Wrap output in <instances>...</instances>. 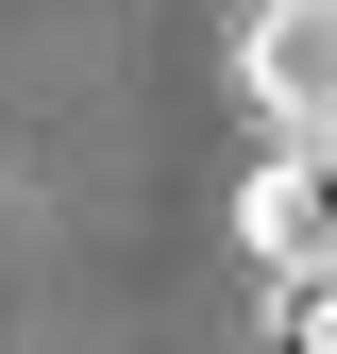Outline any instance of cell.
<instances>
[{"label":"cell","instance_id":"cell-1","mask_svg":"<svg viewBox=\"0 0 337 354\" xmlns=\"http://www.w3.org/2000/svg\"><path fill=\"white\" fill-rule=\"evenodd\" d=\"M236 84H253V118H270V152H320L337 136V0H270V17L236 34Z\"/></svg>","mask_w":337,"mask_h":354},{"label":"cell","instance_id":"cell-2","mask_svg":"<svg viewBox=\"0 0 337 354\" xmlns=\"http://www.w3.org/2000/svg\"><path fill=\"white\" fill-rule=\"evenodd\" d=\"M236 236L270 253V287H320V270H337V136L253 169V186H236Z\"/></svg>","mask_w":337,"mask_h":354},{"label":"cell","instance_id":"cell-3","mask_svg":"<svg viewBox=\"0 0 337 354\" xmlns=\"http://www.w3.org/2000/svg\"><path fill=\"white\" fill-rule=\"evenodd\" d=\"M287 354H337V270H320V287H287Z\"/></svg>","mask_w":337,"mask_h":354}]
</instances>
